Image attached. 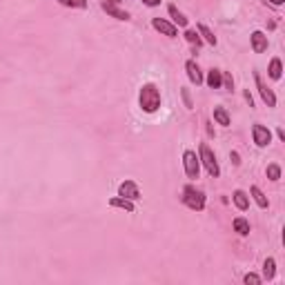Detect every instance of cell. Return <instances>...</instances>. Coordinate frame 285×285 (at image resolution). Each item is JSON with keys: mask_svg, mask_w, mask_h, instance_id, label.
I'll list each match as a JSON object with an SVG mask.
<instances>
[{"mask_svg": "<svg viewBox=\"0 0 285 285\" xmlns=\"http://www.w3.org/2000/svg\"><path fill=\"white\" fill-rule=\"evenodd\" d=\"M138 103H140V109L147 111V114H154V111L160 107V92H158V87H156L154 82H147V85L140 87Z\"/></svg>", "mask_w": 285, "mask_h": 285, "instance_id": "obj_1", "label": "cell"}, {"mask_svg": "<svg viewBox=\"0 0 285 285\" xmlns=\"http://www.w3.org/2000/svg\"><path fill=\"white\" fill-rule=\"evenodd\" d=\"M183 203L187 205L189 209H196V212H201V209L205 207V196H203V192L201 189H196V187H192V185H185L183 187Z\"/></svg>", "mask_w": 285, "mask_h": 285, "instance_id": "obj_2", "label": "cell"}, {"mask_svg": "<svg viewBox=\"0 0 285 285\" xmlns=\"http://www.w3.org/2000/svg\"><path fill=\"white\" fill-rule=\"evenodd\" d=\"M198 160H201V163H203V167L207 169V174L209 176H214V179H216L218 174H221V169H218V163H216V156H214V152L209 150L207 145H201V156H198Z\"/></svg>", "mask_w": 285, "mask_h": 285, "instance_id": "obj_3", "label": "cell"}, {"mask_svg": "<svg viewBox=\"0 0 285 285\" xmlns=\"http://www.w3.org/2000/svg\"><path fill=\"white\" fill-rule=\"evenodd\" d=\"M183 167H185V174H187V179H198L201 160H198L196 152L185 150V154H183Z\"/></svg>", "mask_w": 285, "mask_h": 285, "instance_id": "obj_4", "label": "cell"}, {"mask_svg": "<svg viewBox=\"0 0 285 285\" xmlns=\"http://www.w3.org/2000/svg\"><path fill=\"white\" fill-rule=\"evenodd\" d=\"M101 7H103V11H107V14L111 16V18L130 20V14H127L125 9H121V0H103Z\"/></svg>", "mask_w": 285, "mask_h": 285, "instance_id": "obj_5", "label": "cell"}, {"mask_svg": "<svg viewBox=\"0 0 285 285\" xmlns=\"http://www.w3.org/2000/svg\"><path fill=\"white\" fill-rule=\"evenodd\" d=\"M254 80H256V87L261 92V98L267 103V107H276V96L270 87H267V82L261 78V74H254Z\"/></svg>", "mask_w": 285, "mask_h": 285, "instance_id": "obj_6", "label": "cell"}, {"mask_svg": "<svg viewBox=\"0 0 285 285\" xmlns=\"http://www.w3.org/2000/svg\"><path fill=\"white\" fill-rule=\"evenodd\" d=\"M152 27H154L156 31H160L163 36H167V38H176V34H179V27L165 18H154L152 20Z\"/></svg>", "mask_w": 285, "mask_h": 285, "instance_id": "obj_7", "label": "cell"}, {"mask_svg": "<svg viewBox=\"0 0 285 285\" xmlns=\"http://www.w3.org/2000/svg\"><path fill=\"white\" fill-rule=\"evenodd\" d=\"M252 136H254V143L259 147H267L272 143V131L265 125H254L252 127Z\"/></svg>", "mask_w": 285, "mask_h": 285, "instance_id": "obj_8", "label": "cell"}, {"mask_svg": "<svg viewBox=\"0 0 285 285\" xmlns=\"http://www.w3.org/2000/svg\"><path fill=\"white\" fill-rule=\"evenodd\" d=\"M118 196L130 198V201H138L140 198V189L134 181H125V183L118 185Z\"/></svg>", "mask_w": 285, "mask_h": 285, "instance_id": "obj_9", "label": "cell"}, {"mask_svg": "<svg viewBox=\"0 0 285 285\" xmlns=\"http://www.w3.org/2000/svg\"><path fill=\"white\" fill-rule=\"evenodd\" d=\"M185 69H187V76H189V80H192L194 85H201V82L205 80L203 72H201V67H198L194 60H187V63H185Z\"/></svg>", "mask_w": 285, "mask_h": 285, "instance_id": "obj_10", "label": "cell"}, {"mask_svg": "<svg viewBox=\"0 0 285 285\" xmlns=\"http://www.w3.org/2000/svg\"><path fill=\"white\" fill-rule=\"evenodd\" d=\"M252 49H254L256 53L267 52V36L263 34V31H254V34H252Z\"/></svg>", "mask_w": 285, "mask_h": 285, "instance_id": "obj_11", "label": "cell"}, {"mask_svg": "<svg viewBox=\"0 0 285 285\" xmlns=\"http://www.w3.org/2000/svg\"><path fill=\"white\" fill-rule=\"evenodd\" d=\"M109 205L111 207H121V209H125V212H134V201H130V198H123V196H116V198H111L109 201Z\"/></svg>", "mask_w": 285, "mask_h": 285, "instance_id": "obj_12", "label": "cell"}, {"mask_svg": "<svg viewBox=\"0 0 285 285\" xmlns=\"http://www.w3.org/2000/svg\"><path fill=\"white\" fill-rule=\"evenodd\" d=\"M196 31H198V36H201V40H205V43H209V45H216V36H214L212 31H209L207 25L198 23V25H196Z\"/></svg>", "mask_w": 285, "mask_h": 285, "instance_id": "obj_13", "label": "cell"}, {"mask_svg": "<svg viewBox=\"0 0 285 285\" xmlns=\"http://www.w3.org/2000/svg\"><path fill=\"white\" fill-rule=\"evenodd\" d=\"M232 198H234V205H236V207L241 209V212H245V209L250 207V198H247V194L243 192V189H236Z\"/></svg>", "mask_w": 285, "mask_h": 285, "instance_id": "obj_14", "label": "cell"}, {"mask_svg": "<svg viewBox=\"0 0 285 285\" xmlns=\"http://www.w3.org/2000/svg\"><path fill=\"white\" fill-rule=\"evenodd\" d=\"M221 85H223V76H221V72H218V69H209V72H207V87L218 89Z\"/></svg>", "mask_w": 285, "mask_h": 285, "instance_id": "obj_15", "label": "cell"}, {"mask_svg": "<svg viewBox=\"0 0 285 285\" xmlns=\"http://www.w3.org/2000/svg\"><path fill=\"white\" fill-rule=\"evenodd\" d=\"M167 11H169V16H172V20H174V23L179 25V27H187V23H189V20L185 18V14H181V11L176 9L174 5H169V7H167Z\"/></svg>", "mask_w": 285, "mask_h": 285, "instance_id": "obj_16", "label": "cell"}, {"mask_svg": "<svg viewBox=\"0 0 285 285\" xmlns=\"http://www.w3.org/2000/svg\"><path fill=\"white\" fill-rule=\"evenodd\" d=\"M214 121L223 127L230 125V114L225 111V107H214Z\"/></svg>", "mask_w": 285, "mask_h": 285, "instance_id": "obj_17", "label": "cell"}, {"mask_svg": "<svg viewBox=\"0 0 285 285\" xmlns=\"http://www.w3.org/2000/svg\"><path fill=\"white\" fill-rule=\"evenodd\" d=\"M234 232H238L241 236H247V234H250V223H247L243 216L234 218Z\"/></svg>", "mask_w": 285, "mask_h": 285, "instance_id": "obj_18", "label": "cell"}, {"mask_svg": "<svg viewBox=\"0 0 285 285\" xmlns=\"http://www.w3.org/2000/svg\"><path fill=\"white\" fill-rule=\"evenodd\" d=\"M270 78L272 80H279L281 78V74H283V65H281V60L279 58H272V63H270Z\"/></svg>", "mask_w": 285, "mask_h": 285, "instance_id": "obj_19", "label": "cell"}, {"mask_svg": "<svg viewBox=\"0 0 285 285\" xmlns=\"http://www.w3.org/2000/svg\"><path fill=\"white\" fill-rule=\"evenodd\" d=\"M276 274V263L274 259H265V263H263V276H265L267 281H272Z\"/></svg>", "mask_w": 285, "mask_h": 285, "instance_id": "obj_20", "label": "cell"}, {"mask_svg": "<svg viewBox=\"0 0 285 285\" xmlns=\"http://www.w3.org/2000/svg\"><path fill=\"white\" fill-rule=\"evenodd\" d=\"M250 194H252V196H254V201H256V205H259V207H263V209L267 207V198H265V194H263L261 189L256 187V185L250 189Z\"/></svg>", "mask_w": 285, "mask_h": 285, "instance_id": "obj_21", "label": "cell"}, {"mask_svg": "<svg viewBox=\"0 0 285 285\" xmlns=\"http://www.w3.org/2000/svg\"><path fill=\"white\" fill-rule=\"evenodd\" d=\"M185 40H187L189 45H196V47H201V45H203V40H201V36H198L196 29H187V31H185Z\"/></svg>", "mask_w": 285, "mask_h": 285, "instance_id": "obj_22", "label": "cell"}, {"mask_svg": "<svg viewBox=\"0 0 285 285\" xmlns=\"http://www.w3.org/2000/svg\"><path fill=\"white\" fill-rule=\"evenodd\" d=\"M58 2L65 7H76V9H85L87 7V0H58Z\"/></svg>", "mask_w": 285, "mask_h": 285, "instance_id": "obj_23", "label": "cell"}, {"mask_svg": "<svg viewBox=\"0 0 285 285\" xmlns=\"http://www.w3.org/2000/svg\"><path fill=\"white\" fill-rule=\"evenodd\" d=\"M267 179H270V181H279L281 179V167H279V165H274V163L267 165Z\"/></svg>", "mask_w": 285, "mask_h": 285, "instance_id": "obj_24", "label": "cell"}, {"mask_svg": "<svg viewBox=\"0 0 285 285\" xmlns=\"http://www.w3.org/2000/svg\"><path fill=\"white\" fill-rule=\"evenodd\" d=\"M243 281H245L247 285H259V283H261V276H256V274H252V272H250V274L243 276Z\"/></svg>", "mask_w": 285, "mask_h": 285, "instance_id": "obj_25", "label": "cell"}, {"mask_svg": "<svg viewBox=\"0 0 285 285\" xmlns=\"http://www.w3.org/2000/svg\"><path fill=\"white\" fill-rule=\"evenodd\" d=\"M223 85H225L227 89H232V78H230V76H225V78H223Z\"/></svg>", "mask_w": 285, "mask_h": 285, "instance_id": "obj_26", "label": "cell"}, {"mask_svg": "<svg viewBox=\"0 0 285 285\" xmlns=\"http://www.w3.org/2000/svg\"><path fill=\"white\" fill-rule=\"evenodd\" d=\"M147 7H156V5H160V0H143Z\"/></svg>", "mask_w": 285, "mask_h": 285, "instance_id": "obj_27", "label": "cell"}, {"mask_svg": "<svg viewBox=\"0 0 285 285\" xmlns=\"http://www.w3.org/2000/svg\"><path fill=\"white\" fill-rule=\"evenodd\" d=\"M230 158H232V163H234V165L241 163V160H238V154H236V152H232V154H230Z\"/></svg>", "mask_w": 285, "mask_h": 285, "instance_id": "obj_28", "label": "cell"}, {"mask_svg": "<svg viewBox=\"0 0 285 285\" xmlns=\"http://www.w3.org/2000/svg\"><path fill=\"white\" fill-rule=\"evenodd\" d=\"M183 98H185V103H187V107H192V101H189V94H187V89L183 92Z\"/></svg>", "mask_w": 285, "mask_h": 285, "instance_id": "obj_29", "label": "cell"}, {"mask_svg": "<svg viewBox=\"0 0 285 285\" xmlns=\"http://www.w3.org/2000/svg\"><path fill=\"white\" fill-rule=\"evenodd\" d=\"M270 2H272V5H276V7H279V5H283L285 0H270Z\"/></svg>", "mask_w": 285, "mask_h": 285, "instance_id": "obj_30", "label": "cell"}]
</instances>
